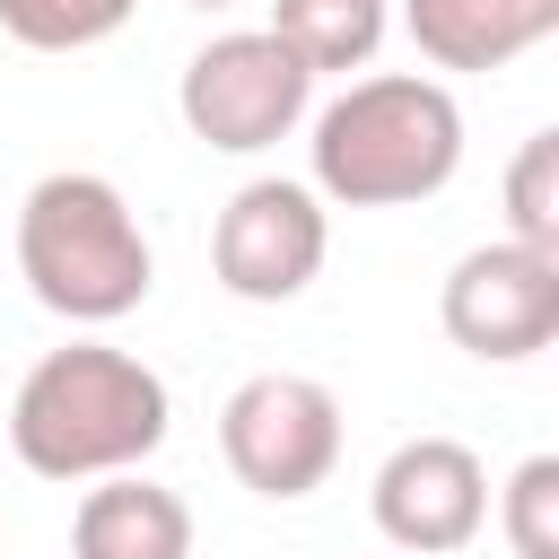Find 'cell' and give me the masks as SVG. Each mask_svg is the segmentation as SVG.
Masks as SVG:
<instances>
[{"label":"cell","mask_w":559,"mask_h":559,"mask_svg":"<svg viewBox=\"0 0 559 559\" xmlns=\"http://www.w3.org/2000/svg\"><path fill=\"white\" fill-rule=\"evenodd\" d=\"M175 428V393L148 358L114 341H70L44 349L9 402V445L44 480H114L140 472Z\"/></svg>","instance_id":"6da1fadb"},{"label":"cell","mask_w":559,"mask_h":559,"mask_svg":"<svg viewBox=\"0 0 559 559\" xmlns=\"http://www.w3.org/2000/svg\"><path fill=\"white\" fill-rule=\"evenodd\" d=\"M314 201L332 210H402L454 183L463 166V105L428 70H376L349 79L314 114Z\"/></svg>","instance_id":"7a4b0ae2"},{"label":"cell","mask_w":559,"mask_h":559,"mask_svg":"<svg viewBox=\"0 0 559 559\" xmlns=\"http://www.w3.org/2000/svg\"><path fill=\"white\" fill-rule=\"evenodd\" d=\"M17 280L61 323L140 314L157 262H148V236H140L122 183L87 175V166H61V175L26 183V201H17Z\"/></svg>","instance_id":"3957f363"},{"label":"cell","mask_w":559,"mask_h":559,"mask_svg":"<svg viewBox=\"0 0 559 559\" xmlns=\"http://www.w3.org/2000/svg\"><path fill=\"white\" fill-rule=\"evenodd\" d=\"M183 131L218 157H253V148H280L306 105H314V79L306 61L271 35V26H236V35H210L192 61H183Z\"/></svg>","instance_id":"277c9868"},{"label":"cell","mask_w":559,"mask_h":559,"mask_svg":"<svg viewBox=\"0 0 559 559\" xmlns=\"http://www.w3.org/2000/svg\"><path fill=\"white\" fill-rule=\"evenodd\" d=\"M218 454L253 498H314L341 463V402L314 376H245L218 402Z\"/></svg>","instance_id":"5b68a950"},{"label":"cell","mask_w":559,"mask_h":559,"mask_svg":"<svg viewBox=\"0 0 559 559\" xmlns=\"http://www.w3.org/2000/svg\"><path fill=\"white\" fill-rule=\"evenodd\" d=\"M332 253V210L314 201V183H288V175H253L227 192L218 227H210V271L227 297L245 306H288L314 288Z\"/></svg>","instance_id":"8992f818"},{"label":"cell","mask_w":559,"mask_h":559,"mask_svg":"<svg viewBox=\"0 0 559 559\" xmlns=\"http://www.w3.org/2000/svg\"><path fill=\"white\" fill-rule=\"evenodd\" d=\"M437 314H445V341L489 358V367H515L533 349L559 341V253H533L515 236L498 245H472L445 288H437Z\"/></svg>","instance_id":"52a82bcc"},{"label":"cell","mask_w":559,"mask_h":559,"mask_svg":"<svg viewBox=\"0 0 559 559\" xmlns=\"http://www.w3.org/2000/svg\"><path fill=\"white\" fill-rule=\"evenodd\" d=\"M376 533L411 559H445L463 550L480 524H489V472L463 437H402L384 463H376Z\"/></svg>","instance_id":"ba28073f"},{"label":"cell","mask_w":559,"mask_h":559,"mask_svg":"<svg viewBox=\"0 0 559 559\" xmlns=\"http://www.w3.org/2000/svg\"><path fill=\"white\" fill-rule=\"evenodd\" d=\"M402 26L437 70H507L559 35V0H402Z\"/></svg>","instance_id":"9c48e42d"},{"label":"cell","mask_w":559,"mask_h":559,"mask_svg":"<svg viewBox=\"0 0 559 559\" xmlns=\"http://www.w3.org/2000/svg\"><path fill=\"white\" fill-rule=\"evenodd\" d=\"M70 559H192V507L148 472L87 480L70 515Z\"/></svg>","instance_id":"30bf717a"},{"label":"cell","mask_w":559,"mask_h":559,"mask_svg":"<svg viewBox=\"0 0 559 559\" xmlns=\"http://www.w3.org/2000/svg\"><path fill=\"white\" fill-rule=\"evenodd\" d=\"M384 26H393V0H271V35L306 61V79L367 70Z\"/></svg>","instance_id":"8fae6325"},{"label":"cell","mask_w":559,"mask_h":559,"mask_svg":"<svg viewBox=\"0 0 559 559\" xmlns=\"http://www.w3.org/2000/svg\"><path fill=\"white\" fill-rule=\"evenodd\" d=\"M140 0H0V35L26 52H87L131 26Z\"/></svg>","instance_id":"7c38bea8"},{"label":"cell","mask_w":559,"mask_h":559,"mask_svg":"<svg viewBox=\"0 0 559 559\" xmlns=\"http://www.w3.org/2000/svg\"><path fill=\"white\" fill-rule=\"evenodd\" d=\"M507 236L559 253V131H533L507 166Z\"/></svg>","instance_id":"4fadbf2b"},{"label":"cell","mask_w":559,"mask_h":559,"mask_svg":"<svg viewBox=\"0 0 559 559\" xmlns=\"http://www.w3.org/2000/svg\"><path fill=\"white\" fill-rule=\"evenodd\" d=\"M498 524L515 559H559V454H524L498 489Z\"/></svg>","instance_id":"5bb4252c"},{"label":"cell","mask_w":559,"mask_h":559,"mask_svg":"<svg viewBox=\"0 0 559 559\" xmlns=\"http://www.w3.org/2000/svg\"><path fill=\"white\" fill-rule=\"evenodd\" d=\"M183 9H236V0H183Z\"/></svg>","instance_id":"9a60e30c"}]
</instances>
